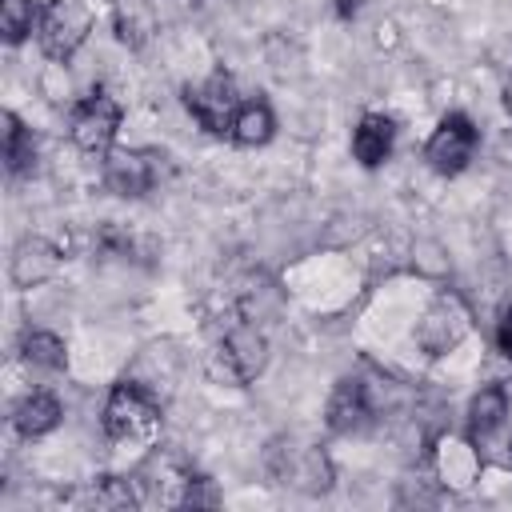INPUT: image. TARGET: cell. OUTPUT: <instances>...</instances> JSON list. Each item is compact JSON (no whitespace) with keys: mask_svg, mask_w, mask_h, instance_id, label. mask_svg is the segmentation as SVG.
I'll return each instance as SVG.
<instances>
[{"mask_svg":"<svg viewBox=\"0 0 512 512\" xmlns=\"http://www.w3.org/2000/svg\"><path fill=\"white\" fill-rule=\"evenodd\" d=\"M160 160L164 156L144 148H112L104 156V184L120 196H144L160 180Z\"/></svg>","mask_w":512,"mask_h":512,"instance_id":"6","label":"cell"},{"mask_svg":"<svg viewBox=\"0 0 512 512\" xmlns=\"http://www.w3.org/2000/svg\"><path fill=\"white\" fill-rule=\"evenodd\" d=\"M56 268H60V256L48 240H20V248L12 256V280L20 288H32V284L48 280Z\"/></svg>","mask_w":512,"mask_h":512,"instance_id":"14","label":"cell"},{"mask_svg":"<svg viewBox=\"0 0 512 512\" xmlns=\"http://www.w3.org/2000/svg\"><path fill=\"white\" fill-rule=\"evenodd\" d=\"M0 132H4V160H8V172H24L32 160H36V144H32V132L16 120V112H4L0 116Z\"/></svg>","mask_w":512,"mask_h":512,"instance_id":"17","label":"cell"},{"mask_svg":"<svg viewBox=\"0 0 512 512\" xmlns=\"http://www.w3.org/2000/svg\"><path fill=\"white\" fill-rule=\"evenodd\" d=\"M392 140H396V124L388 116H364L352 132V156L364 164V168H376L388 160L392 152Z\"/></svg>","mask_w":512,"mask_h":512,"instance_id":"11","label":"cell"},{"mask_svg":"<svg viewBox=\"0 0 512 512\" xmlns=\"http://www.w3.org/2000/svg\"><path fill=\"white\" fill-rule=\"evenodd\" d=\"M472 152H476V128H472V120L460 116V112H448V116L436 124V132L428 136V144H424V160H428V168H436L440 176L464 172L468 160H472Z\"/></svg>","mask_w":512,"mask_h":512,"instance_id":"4","label":"cell"},{"mask_svg":"<svg viewBox=\"0 0 512 512\" xmlns=\"http://www.w3.org/2000/svg\"><path fill=\"white\" fill-rule=\"evenodd\" d=\"M116 128H120V104L108 96V92H88L76 108H72V120H68V132H72V144L80 152H92V156H108L112 144H116Z\"/></svg>","mask_w":512,"mask_h":512,"instance_id":"3","label":"cell"},{"mask_svg":"<svg viewBox=\"0 0 512 512\" xmlns=\"http://www.w3.org/2000/svg\"><path fill=\"white\" fill-rule=\"evenodd\" d=\"M504 416H508V392L500 384L480 388L472 396V404H468V432H472V440L480 444V440L496 436L504 428Z\"/></svg>","mask_w":512,"mask_h":512,"instance_id":"13","label":"cell"},{"mask_svg":"<svg viewBox=\"0 0 512 512\" xmlns=\"http://www.w3.org/2000/svg\"><path fill=\"white\" fill-rule=\"evenodd\" d=\"M504 108L512 112V72H508V80H504Z\"/></svg>","mask_w":512,"mask_h":512,"instance_id":"23","label":"cell"},{"mask_svg":"<svg viewBox=\"0 0 512 512\" xmlns=\"http://www.w3.org/2000/svg\"><path fill=\"white\" fill-rule=\"evenodd\" d=\"M152 32V12L140 4V0H120L116 4V36L128 44V48H140Z\"/></svg>","mask_w":512,"mask_h":512,"instance_id":"18","label":"cell"},{"mask_svg":"<svg viewBox=\"0 0 512 512\" xmlns=\"http://www.w3.org/2000/svg\"><path fill=\"white\" fill-rule=\"evenodd\" d=\"M500 348L512 360V308H504V320H500Z\"/></svg>","mask_w":512,"mask_h":512,"instance_id":"21","label":"cell"},{"mask_svg":"<svg viewBox=\"0 0 512 512\" xmlns=\"http://www.w3.org/2000/svg\"><path fill=\"white\" fill-rule=\"evenodd\" d=\"M92 504L96 508H128V504H136V492L128 488V480L100 476V484L92 488Z\"/></svg>","mask_w":512,"mask_h":512,"instance_id":"20","label":"cell"},{"mask_svg":"<svg viewBox=\"0 0 512 512\" xmlns=\"http://www.w3.org/2000/svg\"><path fill=\"white\" fill-rule=\"evenodd\" d=\"M20 352H24L28 364L48 368V372H60V368L68 364V348H64V340H60L56 332H44V328H40V332H24Z\"/></svg>","mask_w":512,"mask_h":512,"instance_id":"16","label":"cell"},{"mask_svg":"<svg viewBox=\"0 0 512 512\" xmlns=\"http://www.w3.org/2000/svg\"><path fill=\"white\" fill-rule=\"evenodd\" d=\"M464 332H468V312L460 308V300L440 296V300L424 312V320H420V328H416V344H420L428 356H444L448 348H456V344L464 340Z\"/></svg>","mask_w":512,"mask_h":512,"instance_id":"8","label":"cell"},{"mask_svg":"<svg viewBox=\"0 0 512 512\" xmlns=\"http://www.w3.org/2000/svg\"><path fill=\"white\" fill-rule=\"evenodd\" d=\"M280 484H292L300 492H324L332 484V472H328V460L320 448H284V464L276 468Z\"/></svg>","mask_w":512,"mask_h":512,"instance_id":"9","label":"cell"},{"mask_svg":"<svg viewBox=\"0 0 512 512\" xmlns=\"http://www.w3.org/2000/svg\"><path fill=\"white\" fill-rule=\"evenodd\" d=\"M276 132V116L264 100H244L236 120H232V140L244 144V148H256V144H268Z\"/></svg>","mask_w":512,"mask_h":512,"instance_id":"15","label":"cell"},{"mask_svg":"<svg viewBox=\"0 0 512 512\" xmlns=\"http://www.w3.org/2000/svg\"><path fill=\"white\" fill-rule=\"evenodd\" d=\"M104 432L120 444H144L160 432V404L132 380L116 384L104 404Z\"/></svg>","mask_w":512,"mask_h":512,"instance_id":"1","label":"cell"},{"mask_svg":"<svg viewBox=\"0 0 512 512\" xmlns=\"http://www.w3.org/2000/svg\"><path fill=\"white\" fill-rule=\"evenodd\" d=\"M60 416H64V412H60V400H56L52 392H28V396L12 408V424H16V432L28 436V440L52 432V428L60 424Z\"/></svg>","mask_w":512,"mask_h":512,"instance_id":"12","label":"cell"},{"mask_svg":"<svg viewBox=\"0 0 512 512\" xmlns=\"http://www.w3.org/2000/svg\"><path fill=\"white\" fill-rule=\"evenodd\" d=\"M40 8L32 0H0V32L8 44H20L28 32H36Z\"/></svg>","mask_w":512,"mask_h":512,"instance_id":"19","label":"cell"},{"mask_svg":"<svg viewBox=\"0 0 512 512\" xmlns=\"http://www.w3.org/2000/svg\"><path fill=\"white\" fill-rule=\"evenodd\" d=\"M92 32V8L84 0H48L36 20L40 48L52 60H68Z\"/></svg>","mask_w":512,"mask_h":512,"instance_id":"2","label":"cell"},{"mask_svg":"<svg viewBox=\"0 0 512 512\" xmlns=\"http://www.w3.org/2000/svg\"><path fill=\"white\" fill-rule=\"evenodd\" d=\"M360 4H364V0H336V12H340V16H356Z\"/></svg>","mask_w":512,"mask_h":512,"instance_id":"22","label":"cell"},{"mask_svg":"<svg viewBox=\"0 0 512 512\" xmlns=\"http://www.w3.org/2000/svg\"><path fill=\"white\" fill-rule=\"evenodd\" d=\"M368 412H372V404H368L364 384L356 376L336 380V388L328 396V428L332 432H352V428H360L368 420Z\"/></svg>","mask_w":512,"mask_h":512,"instance_id":"10","label":"cell"},{"mask_svg":"<svg viewBox=\"0 0 512 512\" xmlns=\"http://www.w3.org/2000/svg\"><path fill=\"white\" fill-rule=\"evenodd\" d=\"M188 108L200 120V128L208 132H232V120L240 112V96H236V80L224 72H212L208 80H200L196 88H188Z\"/></svg>","mask_w":512,"mask_h":512,"instance_id":"5","label":"cell"},{"mask_svg":"<svg viewBox=\"0 0 512 512\" xmlns=\"http://www.w3.org/2000/svg\"><path fill=\"white\" fill-rule=\"evenodd\" d=\"M220 364L240 384L256 380L264 372V364H268V340H264V332L256 324H232L224 332V340H220Z\"/></svg>","mask_w":512,"mask_h":512,"instance_id":"7","label":"cell"}]
</instances>
